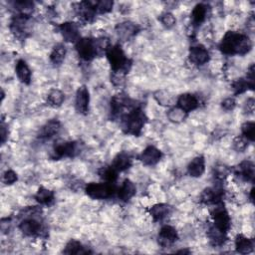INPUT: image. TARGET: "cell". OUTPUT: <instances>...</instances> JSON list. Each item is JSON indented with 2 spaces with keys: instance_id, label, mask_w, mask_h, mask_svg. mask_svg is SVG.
<instances>
[{
  "instance_id": "obj_18",
  "label": "cell",
  "mask_w": 255,
  "mask_h": 255,
  "mask_svg": "<svg viewBox=\"0 0 255 255\" xmlns=\"http://www.w3.org/2000/svg\"><path fill=\"white\" fill-rule=\"evenodd\" d=\"M60 32L65 41L71 43H77L80 39V33L77 24L74 22H65L59 26Z\"/></svg>"
},
{
  "instance_id": "obj_43",
  "label": "cell",
  "mask_w": 255,
  "mask_h": 255,
  "mask_svg": "<svg viewBox=\"0 0 255 255\" xmlns=\"http://www.w3.org/2000/svg\"><path fill=\"white\" fill-rule=\"evenodd\" d=\"M18 180V177H17V174L12 171V169H8V171H6L3 175V183L5 185H13L17 182Z\"/></svg>"
},
{
  "instance_id": "obj_7",
  "label": "cell",
  "mask_w": 255,
  "mask_h": 255,
  "mask_svg": "<svg viewBox=\"0 0 255 255\" xmlns=\"http://www.w3.org/2000/svg\"><path fill=\"white\" fill-rule=\"evenodd\" d=\"M80 153L79 144L77 142H59L55 144L52 152V158L54 159H60L64 158H73Z\"/></svg>"
},
{
  "instance_id": "obj_31",
  "label": "cell",
  "mask_w": 255,
  "mask_h": 255,
  "mask_svg": "<svg viewBox=\"0 0 255 255\" xmlns=\"http://www.w3.org/2000/svg\"><path fill=\"white\" fill-rule=\"evenodd\" d=\"M35 199L42 205H49L54 201V192L44 187H41L35 194Z\"/></svg>"
},
{
  "instance_id": "obj_4",
  "label": "cell",
  "mask_w": 255,
  "mask_h": 255,
  "mask_svg": "<svg viewBox=\"0 0 255 255\" xmlns=\"http://www.w3.org/2000/svg\"><path fill=\"white\" fill-rule=\"evenodd\" d=\"M86 194L93 199H108L114 195L116 189L109 183H91L85 188Z\"/></svg>"
},
{
  "instance_id": "obj_17",
  "label": "cell",
  "mask_w": 255,
  "mask_h": 255,
  "mask_svg": "<svg viewBox=\"0 0 255 255\" xmlns=\"http://www.w3.org/2000/svg\"><path fill=\"white\" fill-rule=\"evenodd\" d=\"M76 13L78 17L84 22H92L96 15V10L94 6V2H81L77 4Z\"/></svg>"
},
{
  "instance_id": "obj_49",
  "label": "cell",
  "mask_w": 255,
  "mask_h": 255,
  "mask_svg": "<svg viewBox=\"0 0 255 255\" xmlns=\"http://www.w3.org/2000/svg\"><path fill=\"white\" fill-rule=\"evenodd\" d=\"M253 192H254V189L252 188L251 191H250V200L253 201Z\"/></svg>"
},
{
  "instance_id": "obj_38",
  "label": "cell",
  "mask_w": 255,
  "mask_h": 255,
  "mask_svg": "<svg viewBox=\"0 0 255 255\" xmlns=\"http://www.w3.org/2000/svg\"><path fill=\"white\" fill-rule=\"evenodd\" d=\"M94 6H95V10L97 13L106 14V13H109L112 11L114 2L110 1V0H103V1L94 2Z\"/></svg>"
},
{
  "instance_id": "obj_27",
  "label": "cell",
  "mask_w": 255,
  "mask_h": 255,
  "mask_svg": "<svg viewBox=\"0 0 255 255\" xmlns=\"http://www.w3.org/2000/svg\"><path fill=\"white\" fill-rule=\"evenodd\" d=\"M207 237L209 242L214 246H222L226 240V233L212 224L207 230Z\"/></svg>"
},
{
  "instance_id": "obj_20",
  "label": "cell",
  "mask_w": 255,
  "mask_h": 255,
  "mask_svg": "<svg viewBox=\"0 0 255 255\" xmlns=\"http://www.w3.org/2000/svg\"><path fill=\"white\" fill-rule=\"evenodd\" d=\"M29 16L18 14L16 15L10 25V29L12 33L17 37H25L27 33V24H28Z\"/></svg>"
},
{
  "instance_id": "obj_11",
  "label": "cell",
  "mask_w": 255,
  "mask_h": 255,
  "mask_svg": "<svg viewBox=\"0 0 255 255\" xmlns=\"http://www.w3.org/2000/svg\"><path fill=\"white\" fill-rule=\"evenodd\" d=\"M89 103H90V93L86 86H81L77 90L75 108L79 114L87 115L89 112Z\"/></svg>"
},
{
  "instance_id": "obj_5",
  "label": "cell",
  "mask_w": 255,
  "mask_h": 255,
  "mask_svg": "<svg viewBox=\"0 0 255 255\" xmlns=\"http://www.w3.org/2000/svg\"><path fill=\"white\" fill-rule=\"evenodd\" d=\"M76 51L84 61H91L98 55L96 40L92 38H80L76 43Z\"/></svg>"
},
{
  "instance_id": "obj_37",
  "label": "cell",
  "mask_w": 255,
  "mask_h": 255,
  "mask_svg": "<svg viewBox=\"0 0 255 255\" xmlns=\"http://www.w3.org/2000/svg\"><path fill=\"white\" fill-rule=\"evenodd\" d=\"M33 2L31 1H15L14 7L19 12V14L30 16V13L33 10Z\"/></svg>"
},
{
  "instance_id": "obj_32",
  "label": "cell",
  "mask_w": 255,
  "mask_h": 255,
  "mask_svg": "<svg viewBox=\"0 0 255 255\" xmlns=\"http://www.w3.org/2000/svg\"><path fill=\"white\" fill-rule=\"evenodd\" d=\"M65 101V95L58 89H52L47 96V103L53 108L60 107Z\"/></svg>"
},
{
  "instance_id": "obj_26",
  "label": "cell",
  "mask_w": 255,
  "mask_h": 255,
  "mask_svg": "<svg viewBox=\"0 0 255 255\" xmlns=\"http://www.w3.org/2000/svg\"><path fill=\"white\" fill-rule=\"evenodd\" d=\"M254 244L251 239L243 234H237L235 237V250L240 254H249L253 251Z\"/></svg>"
},
{
  "instance_id": "obj_13",
  "label": "cell",
  "mask_w": 255,
  "mask_h": 255,
  "mask_svg": "<svg viewBox=\"0 0 255 255\" xmlns=\"http://www.w3.org/2000/svg\"><path fill=\"white\" fill-rule=\"evenodd\" d=\"M198 106H199V102L196 96L190 93L182 94L181 96H179L177 100V107L181 109L183 112H185L186 114L194 111L195 109L198 108Z\"/></svg>"
},
{
  "instance_id": "obj_10",
  "label": "cell",
  "mask_w": 255,
  "mask_h": 255,
  "mask_svg": "<svg viewBox=\"0 0 255 255\" xmlns=\"http://www.w3.org/2000/svg\"><path fill=\"white\" fill-rule=\"evenodd\" d=\"M178 239H179L178 231L175 227L171 225L162 226L158 235L159 244L163 248L173 246L178 241Z\"/></svg>"
},
{
  "instance_id": "obj_1",
  "label": "cell",
  "mask_w": 255,
  "mask_h": 255,
  "mask_svg": "<svg viewBox=\"0 0 255 255\" xmlns=\"http://www.w3.org/2000/svg\"><path fill=\"white\" fill-rule=\"evenodd\" d=\"M252 48V42L243 33L228 31L220 43V50L225 55H245Z\"/></svg>"
},
{
  "instance_id": "obj_24",
  "label": "cell",
  "mask_w": 255,
  "mask_h": 255,
  "mask_svg": "<svg viewBox=\"0 0 255 255\" xmlns=\"http://www.w3.org/2000/svg\"><path fill=\"white\" fill-rule=\"evenodd\" d=\"M132 161H133V159L129 154L120 153L114 158L111 165L116 169L118 173H122V172L127 171L128 168L131 167Z\"/></svg>"
},
{
  "instance_id": "obj_45",
  "label": "cell",
  "mask_w": 255,
  "mask_h": 255,
  "mask_svg": "<svg viewBox=\"0 0 255 255\" xmlns=\"http://www.w3.org/2000/svg\"><path fill=\"white\" fill-rule=\"evenodd\" d=\"M236 106V101L234 98H227L222 103V107L225 111H232Z\"/></svg>"
},
{
  "instance_id": "obj_3",
  "label": "cell",
  "mask_w": 255,
  "mask_h": 255,
  "mask_svg": "<svg viewBox=\"0 0 255 255\" xmlns=\"http://www.w3.org/2000/svg\"><path fill=\"white\" fill-rule=\"evenodd\" d=\"M105 54L111 65L113 73H118L122 75H126L127 73H129L130 68L132 66V62L126 56L121 45H110Z\"/></svg>"
},
{
  "instance_id": "obj_6",
  "label": "cell",
  "mask_w": 255,
  "mask_h": 255,
  "mask_svg": "<svg viewBox=\"0 0 255 255\" xmlns=\"http://www.w3.org/2000/svg\"><path fill=\"white\" fill-rule=\"evenodd\" d=\"M211 219L214 222L216 227L221 229L222 231L227 233L231 227V219L229 217L228 211L225 209L223 203L217 204V207L211 211Z\"/></svg>"
},
{
  "instance_id": "obj_39",
  "label": "cell",
  "mask_w": 255,
  "mask_h": 255,
  "mask_svg": "<svg viewBox=\"0 0 255 255\" xmlns=\"http://www.w3.org/2000/svg\"><path fill=\"white\" fill-rule=\"evenodd\" d=\"M232 148L238 153H243L248 148V141L243 136H237L232 142Z\"/></svg>"
},
{
  "instance_id": "obj_41",
  "label": "cell",
  "mask_w": 255,
  "mask_h": 255,
  "mask_svg": "<svg viewBox=\"0 0 255 255\" xmlns=\"http://www.w3.org/2000/svg\"><path fill=\"white\" fill-rule=\"evenodd\" d=\"M156 99L158 100V102L162 105V106H169V105H173L174 100L173 97L169 96V93L167 92H163V91H159L156 94Z\"/></svg>"
},
{
  "instance_id": "obj_14",
  "label": "cell",
  "mask_w": 255,
  "mask_h": 255,
  "mask_svg": "<svg viewBox=\"0 0 255 255\" xmlns=\"http://www.w3.org/2000/svg\"><path fill=\"white\" fill-rule=\"evenodd\" d=\"M223 191L219 188H207L200 194V201L204 204L223 203Z\"/></svg>"
},
{
  "instance_id": "obj_19",
  "label": "cell",
  "mask_w": 255,
  "mask_h": 255,
  "mask_svg": "<svg viewBox=\"0 0 255 255\" xmlns=\"http://www.w3.org/2000/svg\"><path fill=\"white\" fill-rule=\"evenodd\" d=\"M61 128H62L61 123L58 120L53 119L47 122L43 127H42V129L39 133V138L43 140L52 139L53 137L59 134Z\"/></svg>"
},
{
  "instance_id": "obj_46",
  "label": "cell",
  "mask_w": 255,
  "mask_h": 255,
  "mask_svg": "<svg viewBox=\"0 0 255 255\" xmlns=\"http://www.w3.org/2000/svg\"><path fill=\"white\" fill-rule=\"evenodd\" d=\"M254 109H255V101L253 98H250L247 100V102L245 103V107H244V111L247 114H253L254 113Z\"/></svg>"
},
{
  "instance_id": "obj_22",
  "label": "cell",
  "mask_w": 255,
  "mask_h": 255,
  "mask_svg": "<svg viewBox=\"0 0 255 255\" xmlns=\"http://www.w3.org/2000/svg\"><path fill=\"white\" fill-rule=\"evenodd\" d=\"M139 31V27L137 24L133 22H123L118 24L116 27V32L119 38L123 40H129L133 36H135Z\"/></svg>"
},
{
  "instance_id": "obj_48",
  "label": "cell",
  "mask_w": 255,
  "mask_h": 255,
  "mask_svg": "<svg viewBox=\"0 0 255 255\" xmlns=\"http://www.w3.org/2000/svg\"><path fill=\"white\" fill-rule=\"evenodd\" d=\"M177 253H188V254H190L191 253V251L190 250H188V249H185V250H179V251H177Z\"/></svg>"
},
{
  "instance_id": "obj_29",
  "label": "cell",
  "mask_w": 255,
  "mask_h": 255,
  "mask_svg": "<svg viewBox=\"0 0 255 255\" xmlns=\"http://www.w3.org/2000/svg\"><path fill=\"white\" fill-rule=\"evenodd\" d=\"M206 14H207L206 6L202 3L196 4L191 11V23L194 26H200L205 21Z\"/></svg>"
},
{
  "instance_id": "obj_25",
  "label": "cell",
  "mask_w": 255,
  "mask_h": 255,
  "mask_svg": "<svg viewBox=\"0 0 255 255\" xmlns=\"http://www.w3.org/2000/svg\"><path fill=\"white\" fill-rule=\"evenodd\" d=\"M172 212V207L165 203H158L150 208V215L155 222H161Z\"/></svg>"
},
{
  "instance_id": "obj_28",
  "label": "cell",
  "mask_w": 255,
  "mask_h": 255,
  "mask_svg": "<svg viewBox=\"0 0 255 255\" xmlns=\"http://www.w3.org/2000/svg\"><path fill=\"white\" fill-rule=\"evenodd\" d=\"M15 72L21 83L25 85H29L31 83V77H32L31 70L24 60L20 59L17 61L15 66Z\"/></svg>"
},
{
  "instance_id": "obj_9",
  "label": "cell",
  "mask_w": 255,
  "mask_h": 255,
  "mask_svg": "<svg viewBox=\"0 0 255 255\" xmlns=\"http://www.w3.org/2000/svg\"><path fill=\"white\" fill-rule=\"evenodd\" d=\"M133 106L131 99L125 94H118L114 96L111 100V114L113 117H121L126 113L127 109H130Z\"/></svg>"
},
{
  "instance_id": "obj_21",
  "label": "cell",
  "mask_w": 255,
  "mask_h": 255,
  "mask_svg": "<svg viewBox=\"0 0 255 255\" xmlns=\"http://www.w3.org/2000/svg\"><path fill=\"white\" fill-rule=\"evenodd\" d=\"M136 192H137V188L135 184L130 180H126L118 190V197L122 201L128 202L135 196Z\"/></svg>"
},
{
  "instance_id": "obj_15",
  "label": "cell",
  "mask_w": 255,
  "mask_h": 255,
  "mask_svg": "<svg viewBox=\"0 0 255 255\" xmlns=\"http://www.w3.org/2000/svg\"><path fill=\"white\" fill-rule=\"evenodd\" d=\"M161 157H162V154L159 149H157L154 146H149L142 152L139 159L145 165L151 166L159 162V160L161 159Z\"/></svg>"
},
{
  "instance_id": "obj_40",
  "label": "cell",
  "mask_w": 255,
  "mask_h": 255,
  "mask_svg": "<svg viewBox=\"0 0 255 255\" xmlns=\"http://www.w3.org/2000/svg\"><path fill=\"white\" fill-rule=\"evenodd\" d=\"M159 20L162 23V25L168 29L173 28L177 23V19H176L175 15L171 12H165V13L161 14L159 17Z\"/></svg>"
},
{
  "instance_id": "obj_2",
  "label": "cell",
  "mask_w": 255,
  "mask_h": 255,
  "mask_svg": "<svg viewBox=\"0 0 255 255\" xmlns=\"http://www.w3.org/2000/svg\"><path fill=\"white\" fill-rule=\"evenodd\" d=\"M147 122V117L144 111L136 105L128 110L121 117L122 130L125 134L139 137Z\"/></svg>"
},
{
  "instance_id": "obj_36",
  "label": "cell",
  "mask_w": 255,
  "mask_h": 255,
  "mask_svg": "<svg viewBox=\"0 0 255 255\" xmlns=\"http://www.w3.org/2000/svg\"><path fill=\"white\" fill-rule=\"evenodd\" d=\"M254 130H255V124L254 122H245L241 126V132L243 134V137L250 142L254 141Z\"/></svg>"
},
{
  "instance_id": "obj_33",
  "label": "cell",
  "mask_w": 255,
  "mask_h": 255,
  "mask_svg": "<svg viewBox=\"0 0 255 255\" xmlns=\"http://www.w3.org/2000/svg\"><path fill=\"white\" fill-rule=\"evenodd\" d=\"M118 172L116 169L112 166V165H108V166H104L102 167L99 171V176L100 178L105 182V183H109V184H114L117 181L118 178Z\"/></svg>"
},
{
  "instance_id": "obj_42",
  "label": "cell",
  "mask_w": 255,
  "mask_h": 255,
  "mask_svg": "<svg viewBox=\"0 0 255 255\" xmlns=\"http://www.w3.org/2000/svg\"><path fill=\"white\" fill-rule=\"evenodd\" d=\"M167 116H168L169 120H171L172 122L180 123V122H182L183 120H185L186 113L183 112L181 109H179V108L177 107V108H174V109H172L171 111H169Z\"/></svg>"
},
{
  "instance_id": "obj_12",
  "label": "cell",
  "mask_w": 255,
  "mask_h": 255,
  "mask_svg": "<svg viewBox=\"0 0 255 255\" xmlns=\"http://www.w3.org/2000/svg\"><path fill=\"white\" fill-rule=\"evenodd\" d=\"M189 59L192 64L196 66H202L209 61L210 56L204 46L195 45L191 47L189 52Z\"/></svg>"
},
{
  "instance_id": "obj_8",
  "label": "cell",
  "mask_w": 255,
  "mask_h": 255,
  "mask_svg": "<svg viewBox=\"0 0 255 255\" xmlns=\"http://www.w3.org/2000/svg\"><path fill=\"white\" fill-rule=\"evenodd\" d=\"M19 229L28 237H36L40 236L41 233L43 232V225L34 217H29L21 221L19 223Z\"/></svg>"
},
{
  "instance_id": "obj_16",
  "label": "cell",
  "mask_w": 255,
  "mask_h": 255,
  "mask_svg": "<svg viewBox=\"0 0 255 255\" xmlns=\"http://www.w3.org/2000/svg\"><path fill=\"white\" fill-rule=\"evenodd\" d=\"M235 173L241 180L253 183L255 176L254 163L251 160H243L235 168Z\"/></svg>"
},
{
  "instance_id": "obj_35",
  "label": "cell",
  "mask_w": 255,
  "mask_h": 255,
  "mask_svg": "<svg viewBox=\"0 0 255 255\" xmlns=\"http://www.w3.org/2000/svg\"><path fill=\"white\" fill-rule=\"evenodd\" d=\"M231 88L235 95L242 94V93L246 92L247 90H252L250 85L248 84V82L246 81L245 78H240V79L235 80L231 85Z\"/></svg>"
},
{
  "instance_id": "obj_30",
  "label": "cell",
  "mask_w": 255,
  "mask_h": 255,
  "mask_svg": "<svg viewBox=\"0 0 255 255\" xmlns=\"http://www.w3.org/2000/svg\"><path fill=\"white\" fill-rule=\"evenodd\" d=\"M63 253L65 254H87L92 253L88 248L85 247L80 241L71 239L65 246Z\"/></svg>"
},
{
  "instance_id": "obj_44",
  "label": "cell",
  "mask_w": 255,
  "mask_h": 255,
  "mask_svg": "<svg viewBox=\"0 0 255 255\" xmlns=\"http://www.w3.org/2000/svg\"><path fill=\"white\" fill-rule=\"evenodd\" d=\"M246 81L250 85L251 89H254V83H255V77H254V64H251L250 67L247 70V75H246Z\"/></svg>"
},
{
  "instance_id": "obj_47",
  "label": "cell",
  "mask_w": 255,
  "mask_h": 255,
  "mask_svg": "<svg viewBox=\"0 0 255 255\" xmlns=\"http://www.w3.org/2000/svg\"><path fill=\"white\" fill-rule=\"evenodd\" d=\"M7 136H8V131L6 129V126L4 124V122L2 121V124H1V143L4 144L6 139H7Z\"/></svg>"
},
{
  "instance_id": "obj_23",
  "label": "cell",
  "mask_w": 255,
  "mask_h": 255,
  "mask_svg": "<svg viewBox=\"0 0 255 255\" xmlns=\"http://www.w3.org/2000/svg\"><path fill=\"white\" fill-rule=\"evenodd\" d=\"M205 171V159L203 156L195 157L188 165V173L192 178H200Z\"/></svg>"
},
{
  "instance_id": "obj_34",
  "label": "cell",
  "mask_w": 255,
  "mask_h": 255,
  "mask_svg": "<svg viewBox=\"0 0 255 255\" xmlns=\"http://www.w3.org/2000/svg\"><path fill=\"white\" fill-rule=\"evenodd\" d=\"M66 56V48L63 44H57L51 54H50V61L54 65H61L65 60Z\"/></svg>"
}]
</instances>
